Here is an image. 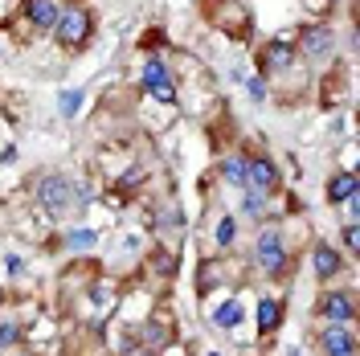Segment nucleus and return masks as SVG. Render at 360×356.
Here are the masks:
<instances>
[{"label":"nucleus","instance_id":"4","mask_svg":"<svg viewBox=\"0 0 360 356\" xmlns=\"http://www.w3.org/2000/svg\"><path fill=\"white\" fill-rule=\"evenodd\" d=\"M246 184H250V193L262 201L270 197L274 189H278V168L270 164L266 156H258V160H246Z\"/></svg>","mask_w":360,"mask_h":356},{"label":"nucleus","instance_id":"15","mask_svg":"<svg viewBox=\"0 0 360 356\" xmlns=\"http://www.w3.org/2000/svg\"><path fill=\"white\" fill-rule=\"evenodd\" d=\"M221 177L229 180V184H246V156H229L221 164Z\"/></svg>","mask_w":360,"mask_h":356},{"label":"nucleus","instance_id":"5","mask_svg":"<svg viewBox=\"0 0 360 356\" xmlns=\"http://www.w3.org/2000/svg\"><path fill=\"white\" fill-rule=\"evenodd\" d=\"M319 344H323V356H356L352 332H348L344 324H328V328H323V336H319Z\"/></svg>","mask_w":360,"mask_h":356},{"label":"nucleus","instance_id":"19","mask_svg":"<svg viewBox=\"0 0 360 356\" xmlns=\"http://www.w3.org/2000/svg\"><path fill=\"white\" fill-rule=\"evenodd\" d=\"M344 246H348L352 254L360 250V229H356V222H348V225H344Z\"/></svg>","mask_w":360,"mask_h":356},{"label":"nucleus","instance_id":"9","mask_svg":"<svg viewBox=\"0 0 360 356\" xmlns=\"http://www.w3.org/2000/svg\"><path fill=\"white\" fill-rule=\"evenodd\" d=\"M311 262H315V274H319L323 283H328V279H332V274H336V270L344 267V262H340V254H336V250H332L328 242H319V246H315Z\"/></svg>","mask_w":360,"mask_h":356},{"label":"nucleus","instance_id":"3","mask_svg":"<svg viewBox=\"0 0 360 356\" xmlns=\"http://www.w3.org/2000/svg\"><path fill=\"white\" fill-rule=\"evenodd\" d=\"M254 254H258V267L266 270V274H283V267H287V250H283L278 229H262V234H258V246H254Z\"/></svg>","mask_w":360,"mask_h":356},{"label":"nucleus","instance_id":"17","mask_svg":"<svg viewBox=\"0 0 360 356\" xmlns=\"http://www.w3.org/2000/svg\"><path fill=\"white\" fill-rule=\"evenodd\" d=\"M94 242H98V234H94V229H70V234H66L70 250H86V246H94Z\"/></svg>","mask_w":360,"mask_h":356},{"label":"nucleus","instance_id":"10","mask_svg":"<svg viewBox=\"0 0 360 356\" xmlns=\"http://www.w3.org/2000/svg\"><path fill=\"white\" fill-rule=\"evenodd\" d=\"M291 58H295V49L287 42H270L262 49V70H283V66H291Z\"/></svg>","mask_w":360,"mask_h":356},{"label":"nucleus","instance_id":"11","mask_svg":"<svg viewBox=\"0 0 360 356\" xmlns=\"http://www.w3.org/2000/svg\"><path fill=\"white\" fill-rule=\"evenodd\" d=\"M332 45H336L332 29H307V37H303V49H307L311 58H323V53H332Z\"/></svg>","mask_w":360,"mask_h":356},{"label":"nucleus","instance_id":"12","mask_svg":"<svg viewBox=\"0 0 360 356\" xmlns=\"http://www.w3.org/2000/svg\"><path fill=\"white\" fill-rule=\"evenodd\" d=\"M143 87H148V94L160 87H172V78H168V66L160 62V58H152L148 66H143Z\"/></svg>","mask_w":360,"mask_h":356},{"label":"nucleus","instance_id":"2","mask_svg":"<svg viewBox=\"0 0 360 356\" xmlns=\"http://www.w3.org/2000/svg\"><path fill=\"white\" fill-rule=\"evenodd\" d=\"M90 29H94V21H90L86 8H66L58 17V25H53V37L66 45V49H78V45H86Z\"/></svg>","mask_w":360,"mask_h":356},{"label":"nucleus","instance_id":"16","mask_svg":"<svg viewBox=\"0 0 360 356\" xmlns=\"http://www.w3.org/2000/svg\"><path fill=\"white\" fill-rule=\"evenodd\" d=\"M82 98H86V94H82V90L74 87V90H62V94H58V111L66 115H78V107H82Z\"/></svg>","mask_w":360,"mask_h":356},{"label":"nucleus","instance_id":"6","mask_svg":"<svg viewBox=\"0 0 360 356\" xmlns=\"http://www.w3.org/2000/svg\"><path fill=\"white\" fill-rule=\"evenodd\" d=\"M319 315H323L328 324H348V319H352V299H348V291H328V295L319 299Z\"/></svg>","mask_w":360,"mask_h":356},{"label":"nucleus","instance_id":"1","mask_svg":"<svg viewBox=\"0 0 360 356\" xmlns=\"http://www.w3.org/2000/svg\"><path fill=\"white\" fill-rule=\"evenodd\" d=\"M37 201H41L53 217H66L70 209L86 205V197L78 193V184H70L66 177H45V180H37Z\"/></svg>","mask_w":360,"mask_h":356},{"label":"nucleus","instance_id":"14","mask_svg":"<svg viewBox=\"0 0 360 356\" xmlns=\"http://www.w3.org/2000/svg\"><path fill=\"white\" fill-rule=\"evenodd\" d=\"M213 319H217V328H225V332H229V328H238V324H242V303H238V299L221 303V307L213 312Z\"/></svg>","mask_w":360,"mask_h":356},{"label":"nucleus","instance_id":"13","mask_svg":"<svg viewBox=\"0 0 360 356\" xmlns=\"http://www.w3.org/2000/svg\"><path fill=\"white\" fill-rule=\"evenodd\" d=\"M283 324V307H278V299H262L258 303V328L262 332H274Z\"/></svg>","mask_w":360,"mask_h":356},{"label":"nucleus","instance_id":"20","mask_svg":"<svg viewBox=\"0 0 360 356\" xmlns=\"http://www.w3.org/2000/svg\"><path fill=\"white\" fill-rule=\"evenodd\" d=\"M21 340V332L13 328V324H0V348H8V344H17Z\"/></svg>","mask_w":360,"mask_h":356},{"label":"nucleus","instance_id":"8","mask_svg":"<svg viewBox=\"0 0 360 356\" xmlns=\"http://www.w3.org/2000/svg\"><path fill=\"white\" fill-rule=\"evenodd\" d=\"M25 13H29V21L37 25V29H53L58 17H62L58 0H29V4H25Z\"/></svg>","mask_w":360,"mask_h":356},{"label":"nucleus","instance_id":"7","mask_svg":"<svg viewBox=\"0 0 360 356\" xmlns=\"http://www.w3.org/2000/svg\"><path fill=\"white\" fill-rule=\"evenodd\" d=\"M356 193H360L356 189V172H348V168L328 180V201H332V205H348Z\"/></svg>","mask_w":360,"mask_h":356},{"label":"nucleus","instance_id":"21","mask_svg":"<svg viewBox=\"0 0 360 356\" xmlns=\"http://www.w3.org/2000/svg\"><path fill=\"white\" fill-rule=\"evenodd\" d=\"M250 94H254V98H266V87H262V82L254 78V82H250Z\"/></svg>","mask_w":360,"mask_h":356},{"label":"nucleus","instance_id":"18","mask_svg":"<svg viewBox=\"0 0 360 356\" xmlns=\"http://www.w3.org/2000/svg\"><path fill=\"white\" fill-rule=\"evenodd\" d=\"M238 238V222L233 217H221V225H217V246H229Z\"/></svg>","mask_w":360,"mask_h":356}]
</instances>
